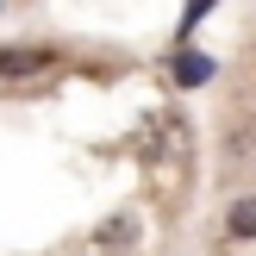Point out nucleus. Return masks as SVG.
I'll return each instance as SVG.
<instances>
[{"label": "nucleus", "instance_id": "f257e3e1", "mask_svg": "<svg viewBox=\"0 0 256 256\" xmlns=\"http://www.w3.org/2000/svg\"><path fill=\"white\" fill-rule=\"evenodd\" d=\"M38 69H50V50H25V44H6V50H0V82L38 75Z\"/></svg>", "mask_w": 256, "mask_h": 256}, {"label": "nucleus", "instance_id": "f03ea898", "mask_svg": "<svg viewBox=\"0 0 256 256\" xmlns=\"http://www.w3.org/2000/svg\"><path fill=\"white\" fill-rule=\"evenodd\" d=\"M212 75V56H200V50H182V56H175V82L182 88H200Z\"/></svg>", "mask_w": 256, "mask_h": 256}, {"label": "nucleus", "instance_id": "7ed1b4c3", "mask_svg": "<svg viewBox=\"0 0 256 256\" xmlns=\"http://www.w3.org/2000/svg\"><path fill=\"white\" fill-rule=\"evenodd\" d=\"M225 225H232V238H256V200H232Z\"/></svg>", "mask_w": 256, "mask_h": 256}, {"label": "nucleus", "instance_id": "20e7f679", "mask_svg": "<svg viewBox=\"0 0 256 256\" xmlns=\"http://www.w3.org/2000/svg\"><path fill=\"white\" fill-rule=\"evenodd\" d=\"M212 6V0H188V19H182V32H194V25H200V12H206Z\"/></svg>", "mask_w": 256, "mask_h": 256}]
</instances>
